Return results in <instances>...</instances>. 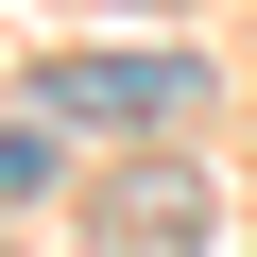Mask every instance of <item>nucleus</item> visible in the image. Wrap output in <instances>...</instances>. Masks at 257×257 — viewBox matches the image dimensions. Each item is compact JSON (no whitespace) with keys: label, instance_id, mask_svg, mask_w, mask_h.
I'll use <instances>...</instances> for the list:
<instances>
[{"label":"nucleus","instance_id":"2","mask_svg":"<svg viewBox=\"0 0 257 257\" xmlns=\"http://www.w3.org/2000/svg\"><path fill=\"white\" fill-rule=\"evenodd\" d=\"M120 223H138L155 257H189V240H206V189H172V172H155V189H138V206H120Z\"/></svg>","mask_w":257,"mask_h":257},{"label":"nucleus","instance_id":"3","mask_svg":"<svg viewBox=\"0 0 257 257\" xmlns=\"http://www.w3.org/2000/svg\"><path fill=\"white\" fill-rule=\"evenodd\" d=\"M52 189V138H0V206H35Z\"/></svg>","mask_w":257,"mask_h":257},{"label":"nucleus","instance_id":"1","mask_svg":"<svg viewBox=\"0 0 257 257\" xmlns=\"http://www.w3.org/2000/svg\"><path fill=\"white\" fill-rule=\"evenodd\" d=\"M189 86H206L189 52H69L52 69V120H103V138H120V120H172Z\"/></svg>","mask_w":257,"mask_h":257}]
</instances>
